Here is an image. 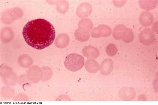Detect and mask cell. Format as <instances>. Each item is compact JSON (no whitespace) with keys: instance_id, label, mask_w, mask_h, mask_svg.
<instances>
[{"instance_id":"6da1fadb","label":"cell","mask_w":158,"mask_h":105,"mask_svg":"<svg viewBox=\"0 0 158 105\" xmlns=\"http://www.w3.org/2000/svg\"><path fill=\"white\" fill-rule=\"evenodd\" d=\"M23 35L29 45L35 49L41 50L52 44L55 39L56 32L51 23L39 19L28 22L23 27Z\"/></svg>"},{"instance_id":"7a4b0ae2","label":"cell","mask_w":158,"mask_h":105,"mask_svg":"<svg viewBox=\"0 0 158 105\" xmlns=\"http://www.w3.org/2000/svg\"><path fill=\"white\" fill-rule=\"evenodd\" d=\"M85 64L84 57L78 54L73 53L66 57L64 65L68 70L76 71L82 69Z\"/></svg>"},{"instance_id":"3957f363","label":"cell","mask_w":158,"mask_h":105,"mask_svg":"<svg viewBox=\"0 0 158 105\" xmlns=\"http://www.w3.org/2000/svg\"><path fill=\"white\" fill-rule=\"evenodd\" d=\"M156 36L154 32L150 28H145L140 32L139 39L140 43L144 45H152L156 40Z\"/></svg>"},{"instance_id":"277c9868","label":"cell","mask_w":158,"mask_h":105,"mask_svg":"<svg viewBox=\"0 0 158 105\" xmlns=\"http://www.w3.org/2000/svg\"><path fill=\"white\" fill-rule=\"evenodd\" d=\"M111 33V29L105 25H101L94 28L91 33L92 37L99 38L101 36L107 37L110 36Z\"/></svg>"},{"instance_id":"5b68a950","label":"cell","mask_w":158,"mask_h":105,"mask_svg":"<svg viewBox=\"0 0 158 105\" xmlns=\"http://www.w3.org/2000/svg\"><path fill=\"white\" fill-rule=\"evenodd\" d=\"M140 24L144 27H150L153 23L154 17L151 12L145 11H143L140 15L139 18Z\"/></svg>"},{"instance_id":"8992f818","label":"cell","mask_w":158,"mask_h":105,"mask_svg":"<svg viewBox=\"0 0 158 105\" xmlns=\"http://www.w3.org/2000/svg\"><path fill=\"white\" fill-rule=\"evenodd\" d=\"M119 96L123 100H131L135 96V92L133 88L131 87H123L120 90Z\"/></svg>"},{"instance_id":"52a82bcc","label":"cell","mask_w":158,"mask_h":105,"mask_svg":"<svg viewBox=\"0 0 158 105\" xmlns=\"http://www.w3.org/2000/svg\"><path fill=\"white\" fill-rule=\"evenodd\" d=\"M114 68V63L110 59H106L104 60L100 65V71L103 75L109 74L113 71Z\"/></svg>"},{"instance_id":"ba28073f","label":"cell","mask_w":158,"mask_h":105,"mask_svg":"<svg viewBox=\"0 0 158 105\" xmlns=\"http://www.w3.org/2000/svg\"><path fill=\"white\" fill-rule=\"evenodd\" d=\"M82 53L83 55L88 58L95 59L99 56L98 49L91 46H87L83 48Z\"/></svg>"},{"instance_id":"9c48e42d","label":"cell","mask_w":158,"mask_h":105,"mask_svg":"<svg viewBox=\"0 0 158 105\" xmlns=\"http://www.w3.org/2000/svg\"><path fill=\"white\" fill-rule=\"evenodd\" d=\"M127 27L123 24L118 25L114 29L113 36L118 40H122L127 32Z\"/></svg>"},{"instance_id":"30bf717a","label":"cell","mask_w":158,"mask_h":105,"mask_svg":"<svg viewBox=\"0 0 158 105\" xmlns=\"http://www.w3.org/2000/svg\"><path fill=\"white\" fill-rule=\"evenodd\" d=\"M85 68L89 72L94 73L97 72L98 71L99 69V65L96 61L90 59L86 61Z\"/></svg>"},{"instance_id":"8fae6325","label":"cell","mask_w":158,"mask_h":105,"mask_svg":"<svg viewBox=\"0 0 158 105\" xmlns=\"http://www.w3.org/2000/svg\"><path fill=\"white\" fill-rule=\"evenodd\" d=\"M157 1H139V5L142 9L148 11L155 8L157 5Z\"/></svg>"},{"instance_id":"7c38bea8","label":"cell","mask_w":158,"mask_h":105,"mask_svg":"<svg viewBox=\"0 0 158 105\" xmlns=\"http://www.w3.org/2000/svg\"><path fill=\"white\" fill-rule=\"evenodd\" d=\"M134 34L131 28H127L126 34L122 40L125 43L129 44L134 40Z\"/></svg>"},{"instance_id":"4fadbf2b","label":"cell","mask_w":158,"mask_h":105,"mask_svg":"<svg viewBox=\"0 0 158 105\" xmlns=\"http://www.w3.org/2000/svg\"><path fill=\"white\" fill-rule=\"evenodd\" d=\"M118 51V49L116 45L113 44L108 45L106 48V52L107 55L110 57L116 55Z\"/></svg>"}]
</instances>
